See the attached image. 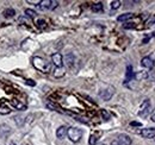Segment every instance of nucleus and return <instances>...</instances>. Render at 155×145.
<instances>
[{"label": "nucleus", "instance_id": "10", "mask_svg": "<svg viewBox=\"0 0 155 145\" xmlns=\"http://www.w3.org/2000/svg\"><path fill=\"white\" fill-rule=\"evenodd\" d=\"M67 132H68V127L66 126H60L56 130V137L60 139H63L66 136H67Z\"/></svg>", "mask_w": 155, "mask_h": 145}, {"label": "nucleus", "instance_id": "4", "mask_svg": "<svg viewBox=\"0 0 155 145\" xmlns=\"http://www.w3.org/2000/svg\"><path fill=\"white\" fill-rule=\"evenodd\" d=\"M115 93V88L114 87H107L106 89H101L99 92V98H101L104 101H107L111 99V96Z\"/></svg>", "mask_w": 155, "mask_h": 145}, {"label": "nucleus", "instance_id": "16", "mask_svg": "<svg viewBox=\"0 0 155 145\" xmlns=\"http://www.w3.org/2000/svg\"><path fill=\"white\" fill-rule=\"evenodd\" d=\"M133 76H134V74H133V67L131 66H128V68H127V81L125 82H129L133 79Z\"/></svg>", "mask_w": 155, "mask_h": 145}, {"label": "nucleus", "instance_id": "23", "mask_svg": "<svg viewBox=\"0 0 155 145\" xmlns=\"http://www.w3.org/2000/svg\"><path fill=\"white\" fill-rule=\"evenodd\" d=\"M135 77L137 79V80H142V79H146L147 77V72H137L135 75Z\"/></svg>", "mask_w": 155, "mask_h": 145}, {"label": "nucleus", "instance_id": "19", "mask_svg": "<svg viewBox=\"0 0 155 145\" xmlns=\"http://www.w3.org/2000/svg\"><path fill=\"white\" fill-rule=\"evenodd\" d=\"M101 10H103V4L101 2H97V4H94L92 6V11L93 12H100Z\"/></svg>", "mask_w": 155, "mask_h": 145}, {"label": "nucleus", "instance_id": "25", "mask_svg": "<svg viewBox=\"0 0 155 145\" xmlns=\"http://www.w3.org/2000/svg\"><path fill=\"white\" fill-rule=\"evenodd\" d=\"M47 106H48V108L53 109V111H60L58 106H55L54 104H50V102H48V104H47Z\"/></svg>", "mask_w": 155, "mask_h": 145}, {"label": "nucleus", "instance_id": "21", "mask_svg": "<svg viewBox=\"0 0 155 145\" xmlns=\"http://www.w3.org/2000/svg\"><path fill=\"white\" fill-rule=\"evenodd\" d=\"M36 24H37V26H38L39 29H44V27L47 26V23H45V21H44L43 19H38Z\"/></svg>", "mask_w": 155, "mask_h": 145}, {"label": "nucleus", "instance_id": "11", "mask_svg": "<svg viewBox=\"0 0 155 145\" xmlns=\"http://www.w3.org/2000/svg\"><path fill=\"white\" fill-rule=\"evenodd\" d=\"M51 4H53L51 0H42L37 6H38L39 10H50L51 8Z\"/></svg>", "mask_w": 155, "mask_h": 145}, {"label": "nucleus", "instance_id": "31", "mask_svg": "<svg viewBox=\"0 0 155 145\" xmlns=\"http://www.w3.org/2000/svg\"><path fill=\"white\" fill-rule=\"evenodd\" d=\"M7 145H16L15 143H10V144H7Z\"/></svg>", "mask_w": 155, "mask_h": 145}, {"label": "nucleus", "instance_id": "8", "mask_svg": "<svg viewBox=\"0 0 155 145\" xmlns=\"http://www.w3.org/2000/svg\"><path fill=\"white\" fill-rule=\"evenodd\" d=\"M117 142L119 143V145H131V138L128 134L122 133L117 137Z\"/></svg>", "mask_w": 155, "mask_h": 145}, {"label": "nucleus", "instance_id": "27", "mask_svg": "<svg viewBox=\"0 0 155 145\" xmlns=\"http://www.w3.org/2000/svg\"><path fill=\"white\" fill-rule=\"evenodd\" d=\"M58 1H53V4H51V8H50V10H54V8H56V7H58Z\"/></svg>", "mask_w": 155, "mask_h": 145}, {"label": "nucleus", "instance_id": "13", "mask_svg": "<svg viewBox=\"0 0 155 145\" xmlns=\"http://www.w3.org/2000/svg\"><path fill=\"white\" fill-rule=\"evenodd\" d=\"M11 104H12V106H13L15 108L19 109V111H23V109L26 108V106H25L23 102H20L19 100H17V99H13V100H11Z\"/></svg>", "mask_w": 155, "mask_h": 145}, {"label": "nucleus", "instance_id": "6", "mask_svg": "<svg viewBox=\"0 0 155 145\" xmlns=\"http://www.w3.org/2000/svg\"><path fill=\"white\" fill-rule=\"evenodd\" d=\"M141 64L147 68V69H153L154 68V64H155V61L150 57V56H147V57H143L141 60Z\"/></svg>", "mask_w": 155, "mask_h": 145}, {"label": "nucleus", "instance_id": "32", "mask_svg": "<svg viewBox=\"0 0 155 145\" xmlns=\"http://www.w3.org/2000/svg\"><path fill=\"white\" fill-rule=\"evenodd\" d=\"M101 145H106V144H101Z\"/></svg>", "mask_w": 155, "mask_h": 145}, {"label": "nucleus", "instance_id": "22", "mask_svg": "<svg viewBox=\"0 0 155 145\" xmlns=\"http://www.w3.org/2000/svg\"><path fill=\"white\" fill-rule=\"evenodd\" d=\"M101 117H103V119H105V120H109V119H110V114H109V112H107L106 109H101Z\"/></svg>", "mask_w": 155, "mask_h": 145}, {"label": "nucleus", "instance_id": "3", "mask_svg": "<svg viewBox=\"0 0 155 145\" xmlns=\"http://www.w3.org/2000/svg\"><path fill=\"white\" fill-rule=\"evenodd\" d=\"M150 112V100H148V99H146L142 104H141V106H140V111H138V115L140 117H147L148 115V113Z\"/></svg>", "mask_w": 155, "mask_h": 145}, {"label": "nucleus", "instance_id": "29", "mask_svg": "<svg viewBox=\"0 0 155 145\" xmlns=\"http://www.w3.org/2000/svg\"><path fill=\"white\" fill-rule=\"evenodd\" d=\"M131 125H133V126H141V124H140V123H136V121L131 123Z\"/></svg>", "mask_w": 155, "mask_h": 145}, {"label": "nucleus", "instance_id": "24", "mask_svg": "<svg viewBox=\"0 0 155 145\" xmlns=\"http://www.w3.org/2000/svg\"><path fill=\"white\" fill-rule=\"evenodd\" d=\"M119 6H120V1H118V0L111 2V8H112V10H117V8H119Z\"/></svg>", "mask_w": 155, "mask_h": 145}, {"label": "nucleus", "instance_id": "7", "mask_svg": "<svg viewBox=\"0 0 155 145\" xmlns=\"http://www.w3.org/2000/svg\"><path fill=\"white\" fill-rule=\"evenodd\" d=\"M140 133H141V136H142L143 138H148V139H150V138H154L155 137V128H153V127L142 128V130L140 131Z\"/></svg>", "mask_w": 155, "mask_h": 145}, {"label": "nucleus", "instance_id": "18", "mask_svg": "<svg viewBox=\"0 0 155 145\" xmlns=\"http://www.w3.org/2000/svg\"><path fill=\"white\" fill-rule=\"evenodd\" d=\"M25 14L28 16V17H30V18H35L36 17V11H34V10H31V8H26L25 10Z\"/></svg>", "mask_w": 155, "mask_h": 145}, {"label": "nucleus", "instance_id": "28", "mask_svg": "<svg viewBox=\"0 0 155 145\" xmlns=\"http://www.w3.org/2000/svg\"><path fill=\"white\" fill-rule=\"evenodd\" d=\"M150 120H152L153 123H155V109L153 111V113H152V115H150Z\"/></svg>", "mask_w": 155, "mask_h": 145}, {"label": "nucleus", "instance_id": "30", "mask_svg": "<svg viewBox=\"0 0 155 145\" xmlns=\"http://www.w3.org/2000/svg\"><path fill=\"white\" fill-rule=\"evenodd\" d=\"M111 145H119V143L117 142V139H116V140H114V142L111 143Z\"/></svg>", "mask_w": 155, "mask_h": 145}, {"label": "nucleus", "instance_id": "5", "mask_svg": "<svg viewBox=\"0 0 155 145\" xmlns=\"http://www.w3.org/2000/svg\"><path fill=\"white\" fill-rule=\"evenodd\" d=\"M51 62H53V64H54L56 68L63 67V57H62V55L58 54V53L53 54L51 55Z\"/></svg>", "mask_w": 155, "mask_h": 145}, {"label": "nucleus", "instance_id": "15", "mask_svg": "<svg viewBox=\"0 0 155 145\" xmlns=\"http://www.w3.org/2000/svg\"><path fill=\"white\" fill-rule=\"evenodd\" d=\"M133 17H134L133 13H124V14L118 16V17H117V20H118V21H127V20L131 19Z\"/></svg>", "mask_w": 155, "mask_h": 145}, {"label": "nucleus", "instance_id": "17", "mask_svg": "<svg viewBox=\"0 0 155 145\" xmlns=\"http://www.w3.org/2000/svg\"><path fill=\"white\" fill-rule=\"evenodd\" d=\"M64 72H66V70H64V68H63V67H61V68H56V69H55V72H54V76H55V77H61V76H63V75H64Z\"/></svg>", "mask_w": 155, "mask_h": 145}, {"label": "nucleus", "instance_id": "1", "mask_svg": "<svg viewBox=\"0 0 155 145\" xmlns=\"http://www.w3.org/2000/svg\"><path fill=\"white\" fill-rule=\"evenodd\" d=\"M32 64L39 72H45V74L51 72V64L48 61H45L44 58H42V57H38V56L32 57Z\"/></svg>", "mask_w": 155, "mask_h": 145}, {"label": "nucleus", "instance_id": "9", "mask_svg": "<svg viewBox=\"0 0 155 145\" xmlns=\"http://www.w3.org/2000/svg\"><path fill=\"white\" fill-rule=\"evenodd\" d=\"M63 62L66 63L67 67H69V68L73 67V64H74V62H75V57H74V55L72 54V53H68V54L63 57Z\"/></svg>", "mask_w": 155, "mask_h": 145}, {"label": "nucleus", "instance_id": "12", "mask_svg": "<svg viewBox=\"0 0 155 145\" xmlns=\"http://www.w3.org/2000/svg\"><path fill=\"white\" fill-rule=\"evenodd\" d=\"M100 134H101V132H93L91 136H90V139H88V144L90 145H96L98 142V139H99V137H100Z\"/></svg>", "mask_w": 155, "mask_h": 145}, {"label": "nucleus", "instance_id": "14", "mask_svg": "<svg viewBox=\"0 0 155 145\" xmlns=\"http://www.w3.org/2000/svg\"><path fill=\"white\" fill-rule=\"evenodd\" d=\"M15 14H16V11H15L13 8H6V10L2 11V16L6 17V18H11V17H13Z\"/></svg>", "mask_w": 155, "mask_h": 145}, {"label": "nucleus", "instance_id": "2", "mask_svg": "<svg viewBox=\"0 0 155 145\" xmlns=\"http://www.w3.org/2000/svg\"><path fill=\"white\" fill-rule=\"evenodd\" d=\"M67 136H68L71 142L78 143V142H80V139L82 137V131L80 128H78V127H69L68 132H67Z\"/></svg>", "mask_w": 155, "mask_h": 145}, {"label": "nucleus", "instance_id": "20", "mask_svg": "<svg viewBox=\"0 0 155 145\" xmlns=\"http://www.w3.org/2000/svg\"><path fill=\"white\" fill-rule=\"evenodd\" d=\"M11 113V109L6 106H0V114H8Z\"/></svg>", "mask_w": 155, "mask_h": 145}, {"label": "nucleus", "instance_id": "26", "mask_svg": "<svg viewBox=\"0 0 155 145\" xmlns=\"http://www.w3.org/2000/svg\"><path fill=\"white\" fill-rule=\"evenodd\" d=\"M26 85H29V86H36V82L34 81V80H26Z\"/></svg>", "mask_w": 155, "mask_h": 145}]
</instances>
